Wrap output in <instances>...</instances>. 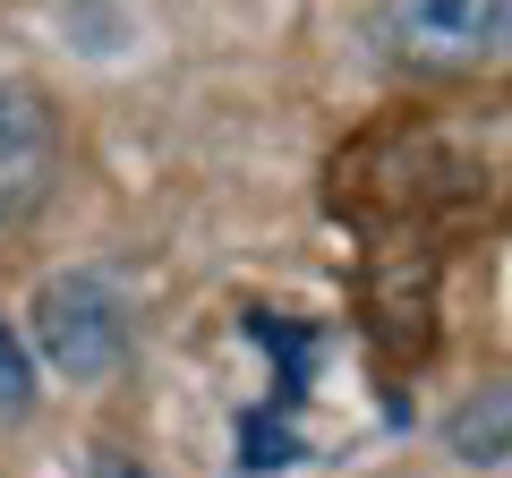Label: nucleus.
<instances>
[{"label":"nucleus","mask_w":512,"mask_h":478,"mask_svg":"<svg viewBox=\"0 0 512 478\" xmlns=\"http://www.w3.org/2000/svg\"><path fill=\"white\" fill-rule=\"evenodd\" d=\"M35 350L77 385L111 376L128 359V299L103 274H52L35 291Z\"/></svg>","instance_id":"nucleus-1"},{"label":"nucleus","mask_w":512,"mask_h":478,"mask_svg":"<svg viewBox=\"0 0 512 478\" xmlns=\"http://www.w3.org/2000/svg\"><path fill=\"white\" fill-rule=\"evenodd\" d=\"M384 43L402 69L453 77L512 43V0H384Z\"/></svg>","instance_id":"nucleus-2"},{"label":"nucleus","mask_w":512,"mask_h":478,"mask_svg":"<svg viewBox=\"0 0 512 478\" xmlns=\"http://www.w3.org/2000/svg\"><path fill=\"white\" fill-rule=\"evenodd\" d=\"M60 180V120L26 77H0V239L52 205Z\"/></svg>","instance_id":"nucleus-3"},{"label":"nucleus","mask_w":512,"mask_h":478,"mask_svg":"<svg viewBox=\"0 0 512 478\" xmlns=\"http://www.w3.org/2000/svg\"><path fill=\"white\" fill-rule=\"evenodd\" d=\"M444 444H453L461 461H512V385H495V393H478L470 410H453Z\"/></svg>","instance_id":"nucleus-4"},{"label":"nucleus","mask_w":512,"mask_h":478,"mask_svg":"<svg viewBox=\"0 0 512 478\" xmlns=\"http://www.w3.org/2000/svg\"><path fill=\"white\" fill-rule=\"evenodd\" d=\"M35 410V385H26V350L9 342V325H0V419H26Z\"/></svg>","instance_id":"nucleus-5"},{"label":"nucleus","mask_w":512,"mask_h":478,"mask_svg":"<svg viewBox=\"0 0 512 478\" xmlns=\"http://www.w3.org/2000/svg\"><path fill=\"white\" fill-rule=\"evenodd\" d=\"M94 478H154V470H146V461H128V453H111V444H103V453H94Z\"/></svg>","instance_id":"nucleus-6"}]
</instances>
